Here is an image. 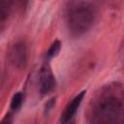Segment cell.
I'll use <instances>...</instances> for the list:
<instances>
[{
    "label": "cell",
    "instance_id": "1",
    "mask_svg": "<svg viewBox=\"0 0 124 124\" xmlns=\"http://www.w3.org/2000/svg\"><path fill=\"white\" fill-rule=\"evenodd\" d=\"M89 118L94 123L124 122V87L118 83L102 87L91 100Z\"/></svg>",
    "mask_w": 124,
    "mask_h": 124
},
{
    "label": "cell",
    "instance_id": "2",
    "mask_svg": "<svg viewBox=\"0 0 124 124\" xmlns=\"http://www.w3.org/2000/svg\"><path fill=\"white\" fill-rule=\"evenodd\" d=\"M67 26L73 36H80L87 32L94 21L92 6L84 1L74 2L67 10Z\"/></svg>",
    "mask_w": 124,
    "mask_h": 124
},
{
    "label": "cell",
    "instance_id": "3",
    "mask_svg": "<svg viewBox=\"0 0 124 124\" xmlns=\"http://www.w3.org/2000/svg\"><path fill=\"white\" fill-rule=\"evenodd\" d=\"M55 86V78L51 68L47 62H45L39 73V90L42 95L48 94Z\"/></svg>",
    "mask_w": 124,
    "mask_h": 124
},
{
    "label": "cell",
    "instance_id": "4",
    "mask_svg": "<svg viewBox=\"0 0 124 124\" xmlns=\"http://www.w3.org/2000/svg\"><path fill=\"white\" fill-rule=\"evenodd\" d=\"M9 57L11 63L15 67L18 69L24 68L27 62V49L25 43L22 41H18L15 43L10 48Z\"/></svg>",
    "mask_w": 124,
    "mask_h": 124
},
{
    "label": "cell",
    "instance_id": "5",
    "mask_svg": "<svg viewBox=\"0 0 124 124\" xmlns=\"http://www.w3.org/2000/svg\"><path fill=\"white\" fill-rule=\"evenodd\" d=\"M85 91H81L79 94H78L74 99H72L68 105L65 107V109L63 110L62 114H61V117H60V122L62 123H67L69 122L73 117L74 115L76 114L84 95H85Z\"/></svg>",
    "mask_w": 124,
    "mask_h": 124
},
{
    "label": "cell",
    "instance_id": "6",
    "mask_svg": "<svg viewBox=\"0 0 124 124\" xmlns=\"http://www.w3.org/2000/svg\"><path fill=\"white\" fill-rule=\"evenodd\" d=\"M60 47H61V43H60L58 40L54 41V42L51 44V46H49V48L47 49V51H46V58H47V59H50V58L56 56V55L58 54L59 50H60Z\"/></svg>",
    "mask_w": 124,
    "mask_h": 124
},
{
    "label": "cell",
    "instance_id": "7",
    "mask_svg": "<svg viewBox=\"0 0 124 124\" xmlns=\"http://www.w3.org/2000/svg\"><path fill=\"white\" fill-rule=\"evenodd\" d=\"M22 101H23V95H22V93L21 92H16L13 96V98L11 100V105H10L11 108L13 110H17L20 108V106L22 104Z\"/></svg>",
    "mask_w": 124,
    "mask_h": 124
},
{
    "label": "cell",
    "instance_id": "8",
    "mask_svg": "<svg viewBox=\"0 0 124 124\" xmlns=\"http://www.w3.org/2000/svg\"><path fill=\"white\" fill-rule=\"evenodd\" d=\"M54 103H55V99H54V98L51 99V100H49V101L46 103V111L49 110V109L52 108V106H53Z\"/></svg>",
    "mask_w": 124,
    "mask_h": 124
}]
</instances>
